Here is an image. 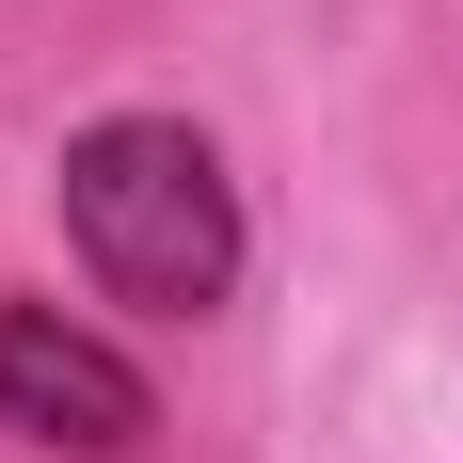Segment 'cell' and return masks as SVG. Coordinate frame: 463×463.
<instances>
[{"mask_svg":"<svg viewBox=\"0 0 463 463\" xmlns=\"http://www.w3.org/2000/svg\"><path fill=\"white\" fill-rule=\"evenodd\" d=\"M0 416H16V431H64V448H144L160 400H144V368H128V352H96L80 320L0 304Z\"/></svg>","mask_w":463,"mask_h":463,"instance_id":"cell-2","label":"cell"},{"mask_svg":"<svg viewBox=\"0 0 463 463\" xmlns=\"http://www.w3.org/2000/svg\"><path fill=\"white\" fill-rule=\"evenodd\" d=\"M64 240H80V272L144 320H208L240 272V192L224 160L160 112H112V128L64 144Z\"/></svg>","mask_w":463,"mask_h":463,"instance_id":"cell-1","label":"cell"}]
</instances>
